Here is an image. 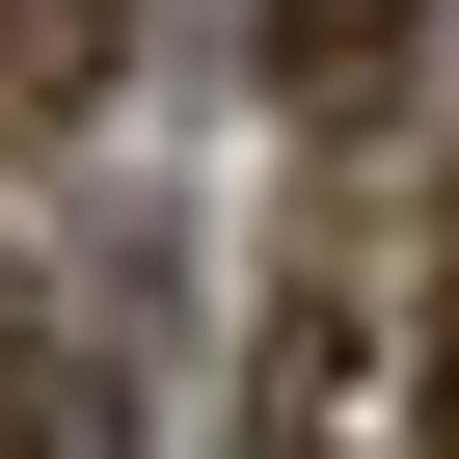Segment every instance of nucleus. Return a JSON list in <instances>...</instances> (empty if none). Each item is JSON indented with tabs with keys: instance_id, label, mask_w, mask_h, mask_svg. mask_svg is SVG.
<instances>
[{
	"instance_id": "nucleus-1",
	"label": "nucleus",
	"mask_w": 459,
	"mask_h": 459,
	"mask_svg": "<svg viewBox=\"0 0 459 459\" xmlns=\"http://www.w3.org/2000/svg\"><path fill=\"white\" fill-rule=\"evenodd\" d=\"M432 28H459V0H271V28H244V82H271L298 135H378V108L432 82Z\"/></svg>"
},
{
	"instance_id": "nucleus-2",
	"label": "nucleus",
	"mask_w": 459,
	"mask_h": 459,
	"mask_svg": "<svg viewBox=\"0 0 459 459\" xmlns=\"http://www.w3.org/2000/svg\"><path fill=\"white\" fill-rule=\"evenodd\" d=\"M351 378H378V298H351V271H271V351H244V459H351Z\"/></svg>"
},
{
	"instance_id": "nucleus-3",
	"label": "nucleus",
	"mask_w": 459,
	"mask_h": 459,
	"mask_svg": "<svg viewBox=\"0 0 459 459\" xmlns=\"http://www.w3.org/2000/svg\"><path fill=\"white\" fill-rule=\"evenodd\" d=\"M108 108V0H0V162H55Z\"/></svg>"
},
{
	"instance_id": "nucleus-4",
	"label": "nucleus",
	"mask_w": 459,
	"mask_h": 459,
	"mask_svg": "<svg viewBox=\"0 0 459 459\" xmlns=\"http://www.w3.org/2000/svg\"><path fill=\"white\" fill-rule=\"evenodd\" d=\"M0 459H82V378H55V325H28V271H0Z\"/></svg>"
},
{
	"instance_id": "nucleus-5",
	"label": "nucleus",
	"mask_w": 459,
	"mask_h": 459,
	"mask_svg": "<svg viewBox=\"0 0 459 459\" xmlns=\"http://www.w3.org/2000/svg\"><path fill=\"white\" fill-rule=\"evenodd\" d=\"M432 459H459V271H432Z\"/></svg>"
}]
</instances>
